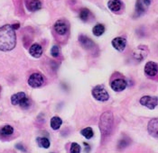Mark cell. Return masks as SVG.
<instances>
[{"mask_svg": "<svg viewBox=\"0 0 158 153\" xmlns=\"http://www.w3.org/2000/svg\"><path fill=\"white\" fill-rule=\"evenodd\" d=\"M16 45V34L10 25L0 27V51H12Z\"/></svg>", "mask_w": 158, "mask_h": 153, "instance_id": "obj_1", "label": "cell"}, {"mask_svg": "<svg viewBox=\"0 0 158 153\" xmlns=\"http://www.w3.org/2000/svg\"><path fill=\"white\" fill-rule=\"evenodd\" d=\"M113 127V115L111 112H105L99 120V129L101 133L106 136L110 134Z\"/></svg>", "mask_w": 158, "mask_h": 153, "instance_id": "obj_2", "label": "cell"}, {"mask_svg": "<svg viewBox=\"0 0 158 153\" xmlns=\"http://www.w3.org/2000/svg\"><path fill=\"white\" fill-rule=\"evenodd\" d=\"M91 94L96 100L100 101V102H105L108 101L109 98V95L108 91L106 90L105 87L102 85H98L95 88H93Z\"/></svg>", "mask_w": 158, "mask_h": 153, "instance_id": "obj_3", "label": "cell"}, {"mask_svg": "<svg viewBox=\"0 0 158 153\" xmlns=\"http://www.w3.org/2000/svg\"><path fill=\"white\" fill-rule=\"evenodd\" d=\"M43 83H44V78L43 74L39 72L33 73L28 78V85L33 88H40L41 86L43 85Z\"/></svg>", "mask_w": 158, "mask_h": 153, "instance_id": "obj_4", "label": "cell"}, {"mask_svg": "<svg viewBox=\"0 0 158 153\" xmlns=\"http://www.w3.org/2000/svg\"><path fill=\"white\" fill-rule=\"evenodd\" d=\"M152 3V0H137L136 4V11H135V16H140L143 14L146 13L147 7Z\"/></svg>", "mask_w": 158, "mask_h": 153, "instance_id": "obj_5", "label": "cell"}, {"mask_svg": "<svg viewBox=\"0 0 158 153\" xmlns=\"http://www.w3.org/2000/svg\"><path fill=\"white\" fill-rule=\"evenodd\" d=\"M140 104L144 106H146L150 110H153L156 107L158 103L157 97L156 96H149V95H145L141 97L140 99Z\"/></svg>", "mask_w": 158, "mask_h": 153, "instance_id": "obj_6", "label": "cell"}, {"mask_svg": "<svg viewBox=\"0 0 158 153\" xmlns=\"http://www.w3.org/2000/svg\"><path fill=\"white\" fill-rule=\"evenodd\" d=\"M158 66L155 61H148L145 66V73L148 77H155L157 75Z\"/></svg>", "mask_w": 158, "mask_h": 153, "instance_id": "obj_7", "label": "cell"}, {"mask_svg": "<svg viewBox=\"0 0 158 153\" xmlns=\"http://www.w3.org/2000/svg\"><path fill=\"white\" fill-rule=\"evenodd\" d=\"M54 30L55 32L60 34V35H64L67 33V32L69 30V25L68 23L65 20H58L55 24H54Z\"/></svg>", "mask_w": 158, "mask_h": 153, "instance_id": "obj_8", "label": "cell"}, {"mask_svg": "<svg viewBox=\"0 0 158 153\" xmlns=\"http://www.w3.org/2000/svg\"><path fill=\"white\" fill-rule=\"evenodd\" d=\"M126 81L123 78H117L113 80L110 84L111 88L116 92H121L125 90L126 88Z\"/></svg>", "mask_w": 158, "mask_h": 153, "instance_id": "obj_9", "label": "cell"}, {"mask_svg": "<svg viewBox=\"0 0 158 153\" xmlns=\"http://www.w3.org/2000/svg\"><path fill=\"white\" fill-rule=\"evenodd\" d=\"M79 42H80L81 45L85 50H88V51H91V50L95 49V47H96V45H95L94 42H92V40H91L90 38H88L85 35H81L79 37Z\"/></svg>", "mask_w": 158, "mask_h": 153, "instance_id": "obj_10", "label": "cell"}, {"mask_svg": "<svg viewBox=\"0 0 158 153\" xmlns=\"http://www.w3.org/2000/svg\"><path fill=\"white\" fill-rule=\"evenodd\" d=\"M112 46L118 52H123L126 49V40L124 37H116L112 40Z\"/></svg>", "mask_w": 158, "mask_h": 153, "instance_id": "obj_11", "label": "cell"}, {"mask_svg": "<svg viewBox=\"0 0 158 153\" xmlns=\"http://www.w3.org/2000/svg\"><path fill=\"white\" fill-rule=\"evenodd\" d=\"M147 53H148V51L146 48H145V46H139L134 51L133 57L137 61H143L145 58H146Z\"/></svg>", "mask_w": 158, "mask_h": 153, "instance_id": "obj_12", "label": "cell"}, {"mask_svg": "<svg viewBox=\"0 0 158 153\" xmlns=\"http://www.w3.org/2000/svg\"><path fill=\"white\" fill-rule=\"evenodd\" d=\"M26 7L30 12H35L41 9L42 3L40 0H25Z\"/></svg>", "mask_w": 158, "mask_h": 153, "instance_id": "obj_13", "label": "cell"}, {"mask_svg": "<svg viewBox=\"0 0 158 153\" xmlns=\"http://www.w3.org/2000/svg\"><path fill=\"white\" fill-rule=\"evenodd\" d=\"M108 6L113 13H118L123 9V3L121 0H109Z\"/></svg>", "mask_w": 158, "mask_h": 153, "instance_id": "obj_14", "label": "cell"}, {"mask_svg": "<svg viewBox=\"0 0 158 153\" xmlns=\"http://www.w3.org/2000/svg\"><path fill=\"white\" fill-rule=\"evenodd\" d=\"M148 132L150 133L151 136L157 138L158 136V120L157 118L152 119L148 122Z\"/></svg>", "mask_w": 158, "mask_h": 153, "instance_id": "obj_15", "label": "cell"}, {"mask_svg": "<svg viewBox=\"0 0 158 153\" xmlns=\"http://www.w3.org/2000/svg\"><path fill=\"white\" fill-rule=\"evenodd\" d=\"M29 53L33 58H40L43 54V48L38 43H33L29 49Z\"/></svg>", "mask_w": 158, "mask_h": 153, "instance_id": "obj_16", "label": "cell"}, {"mask_svg": "<svg viewBox=\"0 0 158 153\" xmlns=\"http://www.w3.org/2000/svg\"><path fill=\"white\" fill-rule=\"evenodd\" d=\"M26 97V95L24 92L16 93V94H15V95H13L11 96V103H12V105H19Z\"/></svg>", "mask_w": 158, "mask_h": 153, "instance_id": "obj_17", "label": "cell"}, {"mask_svg": "<svg viewBox=\"0 0 158 153\" xmlns=\"http://www.w3.org/2000/svg\"><path fill=\"white\" fill-rule=\"evenodd\" d=\"M63 124V120L59 116H53L51 119V127L53 130H58Z\"/></svg>", "mask_w": 158, "mask_h": 153, "instance_id": "obj_18", "label": "cell"}, {"mask_svg": "<svg viewBox=\"0 0 158 153\" xmlns=\"http://www.w3.org/2000/svg\"><path fill=\"white\" fill-rule=\"evenodd\" d=\"M92 32L95 36H101L104 32H105V26L101 24H98L96 25L93 29H92Z\"/></svg>", "mask_w": 158, "mask_h": 153, "instance_id": "obj_19", "label": "cell"}, {"mask_svg": "<svg viewBox=\"0 0 158 153\" xmlns=\"http://www.w3.org/2000/svg\"><path fill=\"white\" fill-rule=\"evenodd\" d=\"M81 134L82 136H84V137H85L86 139H88V140L91 139V138L94 136L93 130H92V128H91V127H87V128L81 130Z\"/></svg>", "mask_w": 158, "mask_h": 153, "instance_id": "obj_20", "label": "cell"}, {"mask_svg": "<svg viewBox=\"0 0 158 153\" xmlns=\"http://www.w3.org/2000/svg\"><path fill=\"white\" fill-rule=\"evenodd\" d=\"M37 143L39 145V147L41 148H44V149H48L50 147V141L47 138L44 137H39L37 138Z\"/></svg>", "mask_w": 158, "mask_h": 153, "instance_id": "obj_21", "label": "cell"}, {"mask_svg": "<svg viewBox=\"0 0 158 153\" xmlns=\"http://www.w3.org/2000/svg\"><path fill=\"white\" fill-rule=\"evenodd\" d=\"M13 132H14V128L10 125H5L0 130V133L4 136L11 135V134H13Z\"/></svg>", "mask_w": 158, "mask_h": 153, "instance_id": "obj_22", "label": "cell"}, {"mask_svg": "<svg viewBox=\"0 0 158 153\" xmlns=\"http://www.w3.org/2000/svg\"><path fill=\"white\" fill-rule=\"evenodd\" d=\"M90 15V10L88 8H82L80 12V18L83 22H87Z\"/></svg>", "mask_w": 158, "mask_h": 153, "instance_id": "obj_23", "label": "cell"}, {"mask_svg": "<svg viewBox=\"0 0 158 153\" xmlns=\"http://www.w3.org/2000/svg\"><path fill=\"white\" fill-rule=\"evenodd\" d=\"M51 54H52V56L54 57V58L58 57V56L61 54V49H60V47L57 46V45H54V46L52 48V50H51Z\"/></svg>", "mask_w": 158, "mask_h": 153, "instance_id": "obj_24", "label": "cell"}, {"mask_svg": "<svg viewBox=\"0 0 158 153\" xmlns=\"http://www.w3.org/2000/svg\"><path fill=\"white\" fill-rule=\"evenodd\" d=\"M19 105L23 108V109H27V108H29L30 107V105H31V102H30V100H29V98L26 96L20 104H19Z\"/></svg>", "mask_w": 158, "mask_h": 153, "instance_id": "obj_25", "label": "cell"}, {"mask_svg": "<svg viewBox=\"0 0 158 153\" xmlns=\"http://www.w3.org/2000/svg\"><path fill=\"white\" fill-rule=\"evenodd\" d=\"M71 153H79L81 152V146L76 143V142H73L71 143L70 145V151Z\"/></svg>", "mask_w": 158, "mask_h": 153, "instance_id": "obj_26", "label": "cell"}, {"mask_svg": "<svg viewBox=\"0 0 158 153\" xmlns=\"http://www.w3.org/2000/svg\"><path fill=\"white\" fill-rule=\"evenodd\" d=\"M12 26V28L14 29V30H17L19 27H20V25H19V23H16V24H15V25H11Z\"/></svg>", "mask_w": 158, "mask_h": 153, "instance_id": "obj_27", "label": "cell"}, {"mask_svg": "<svg viewBox=\"0 0 158 153\" xmlns=\"http://www.w3.org/2000/svg\"><path fill=\"white\" fill-rule=\"evenodd\" d=\"M16 147H17V149H19V150H22V151H26V150L24 149V147H23V146H21L20 144H17V145H16Z\"/></svg>", "mask_w": 158, "mask_h": 153, "instance_id": "obj_28", "label": "cell"}]
</instances>
